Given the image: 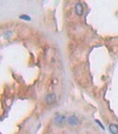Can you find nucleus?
Returning a JSON list of instances; mask_svg holds the SVG:
<instances>
[{
	"label": "nucleus",
	"mask_w": 118,
	"mask_h": 134,
	"mask_svg": "<svg viewBox=\"0 0 118 134\" xmlns=\"http://www.w3.org/2000/svg\"><path fill=\"white\" fill-rule=\"evenodd\" d=\"M75 12H76V14L79 16L84 14V7H83L82 4H80V3L76 4V7H75Z\"/></svg>",
	"instance_id": "20e7f679"
},
{
	"label": "nucleus",
	"mask_w": 118,
	"mask_h": 134,
	"mask_svg": "<svg viewBox=\"0 0 118 134\" xmlns=\"http://www.w3.org/2000/svg\"><path fill=\"white\" fill-rule=\"evenodd\" d=\"M67 123L69 126H73V127L77 126V125L79 124V119H78L76 115H70L68 118Z\"/></svg>",
	"instance_id": "f03ea898"
},
{
	"label": "nucleus",
	"mask_w": 118,
	"mask_h": 134,
	"mask_svg": "<svg viewBox=\"0 0 118 134\" xmlns=\"http://www.w3.org/2000/svg\"><path fill=\"white\" fill-rule=\"evenodd\" d=\"M95 122H96V123H98V124L99 125V126L101 127V129H102V130H105V127L103 126V124H102V123H100V121H99V120H95Z\"/></svg>",
	"instance_id": "0eeeda50"
},
{
	"label": "nucleus",
	"mask_w": 118,
	"mask_h": 134,
	"mask_svg": "<svg viewBox=\"0 0 118 134\" xmlns=\"http://www.w3.org/2000/svg\"><path fill=\"white\" fill-rule=\"evenodd\" d=\"M53 121H54V123L56 124L61 125L66 121V116L63 115V114H56L54 118H53Z\"/></svg>",
	"instance_id": "7ed1b4c3"
},
{
	"label": "nucleus",
	"mask_w": 118,
	"mask_h": 134,
	"mask_svg": "<svg viewBox=\"0 0 118 134\" xmlns=\"http://www.w3.org/2000/svg\"><path fill=\"white\" fill-rule=\"evenodd\" d=\"M56 99H57V97H56V94L55 93H49L47 94L46 96H45V102H46V104L48 105H53L56 102Z\"/></svg>",
	"instance_id": "f257e3e1"
},
{
	"label": "nucleus",
	"mask_w": 118,
	"mask_h": 134,
	"mask_svg": "<svg viewBox=\"0 0 118 134\" xmlns=\"http://www.w3.org/2000/svg\"><path fill=\"white\" fill-rule=\"evenodd\" d=\"M108 129L111 133H113V134L118 133V125L115 124V123H111V124H109Z\"/></svg>",
	"instance_id": "39448f33"
},
{
	"label": "nucleus",
	"mask_w": 118,
	"mask_h": 134,
	"mask_svg": "<svg viewBox=\"0 0 118 134\" xmlns=\"http://www.w3.org/2000/svg\"><path fill=\"white\" fill-rule=\"evenodd\" d=\"M6 34H7V35H11L12 32H11V31H7V32H6ZM5 38H9V36H5Z\"/></svg>",
	"instance_id": "6e6552de"
},
{
	"label": "nucleus",
	"mask_w": 118,
	"mask_h": 134,
	"mask_svg": "<svg viewBox=\"0 0 118 134\" xmlns=\"http://www.w3.org/2000/svg\"><path fill=\"white\" fill-rule=\"evenodd\" d=\"M20 19H21V20H25V21H30L31 18L30 16L26 15V14H22V15L20 16Z\"/></svg>",
	"instance_id": "423d86ee"
}]
</instances>
